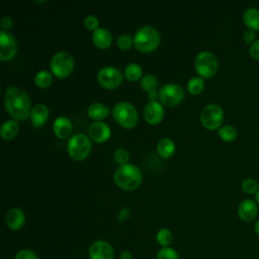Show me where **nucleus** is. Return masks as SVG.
<instances>
[{
  "label": "nucleus",
  "instance_id": "37998d69",
  "mask_svg": "<svg viewBox=\"0 0 259 259\" xmlns=\"http://www.w3.org/2000/svg\"><path fill=\"white\" fill-rule=\"evenodd\" d=\"M255 199H256L257 203L259 204V189H258V191H257V192H256V194H255Z\"/></svg>",
  "mask_w": 259,
  "mask_h": 259
},
{
  "label": "nucleus",
  "instance_id": "1a4fd4ad",
  "mask_svg": "<svg viewBox=\"0 0 259 259\" xmlns=\"http://www.w3.org/2000/svg\"><path fill=\"white\" fill-rule=\"evenodd\" d=\"M160 101L167 106H175L184 97L183 88L176 83L164 84L158 91Z\"/></svg>",
  "mask_w": 259,
  "mask_h": 259
},
{
  "label": "nucleus",
  "instance_id": "f257e3e1",
  "mask_svg": "<svg viewBox=\"0 0 259 259\" xmlns=\"http://www.w3.org/2000/svg\"><path fill=\"white\" fill-rule=\"evenodd\" d=\"M4 103L8 113L15 119H23L30 112V98L28 94L15 86L8 87L4 95Z\"/></svg>",
  "mask_w": 259,
  "mask_h": 259
},
{
  "label": "nucleus",
  "instance_id": "20e7f679",
  "mask_svg": "<svg viewBox=\"0 0 259 259\" xmlns=\"http://www.w3.org/2000/svg\"><path fill=\"white\" fill-rule=\"evenodd\" d=\"M112 115L119 124L127 128L135 126L139 118L136 107L127 101L117 102L112 108Z\"/></svg>",
  "mask_w": 259,
  "mask_h": 259
},
{
  "label": "nucleus",
  "instance_id": "393cba45",
  "mask_svg": "<svg viewBox=\"0 0 259 259\" xmlns=\"http://www.w3.org/2000/svg\"><path fill=\"white\" fill-rule=\"evenodd\" d=\"M237 135H238V132L236 127H234L233 125L226 124L219 128V136L225 142L234 141L237 138Z\"/></svg>",
  "mask_w": 259,
  "mask_h": 259
},
{
  "label": "nucleus",
  "instance_id": "a211bd4d",
  "mask_svg": "<svg viewBox=\"0 0 259 259\" xmlns=\"http://www.w3.org/2000/svg\"><path fill=\"white\" fill-rule=\"evenodd\" d=\"M92 40L96 47L100 49H106L111 45L112 35L107 28L98 27L92 33Z\"/></svg>",
  "mask_w": 259,
  "mask_h": 259
},
{
  "label": "nucleus",
  "instance_id": "bb28decb",
  "mask_svg": "<svg viewBox=\"0 0 259 259\" xmlns=\"http://www.w3.org/2000/svg\"><path fill=\"white\" fill-rule=\"evenodd\" d=\"M158 84H159V81H158L157 77L152 74L145 75L141 80V86L147 92L155 91L158 87Z\"/></svg>",
  "mask_w": 259,
  "mask_h": 259
},
{
  "label": "nucleus",
  "instance_id": "e433bc0d",
  "mask_svg": "<svg viewBox=\"0 0 259 259\" xmlns=\"http://www.w3.org/2000/svg\"><path fill=\"white\" fill-rule=\"evenodd\" d=\"M243 38L246 44H252L255 40V31L251 29H247L243 33Z\"/></svg>",
  "mask_w": 259,
  "mask_h": 259
},
{
  "label": "nucleus",
  "instance_id": "39448f33",
  "mask_svg": "<svg viewBox=\"0 0 259 259\" xmlns=\"http://www.w3.org/2000/svg\"><path fill=\"white\" fill-rule=\"evenodd\" d=\"M194 67L196 72L201 77L210 78L218 71V68H219L218 59L212 53L208 51H202L195 57Z\"/></svg>",
  "mask_w": 259,
  "mask_h": 259
},
{
  "label": "nucleus",
  "instance_id": "c9c22d12",
  "mask_svg": "<svg viewBox=\"0 0 259 259\" xmlns=\"http://www.w3.org/2000/svg\"><path fill=\"white\" fill-rule=\"evenodd\" d=\"M249 53L251 55V57L255 60H259V39L254 40L251 45H250V49H249Z\"/></svg>",
  "mask_w": 259,
  "mask_h": 259
},
{
  "label": "nucleus",
  "instance_id": "0eeeda50",
  "mask_svg": "<svg viewBox=\"0 0 259 259\" xmlns=\"http://www.w3.org/2000/svg\"><path fill=\"white\" fill-rule=\"evenodd\" d=\"M91 151V142L84 134H75L68 142V152L74 160L85 159Z\"/></svg>",
  "mask_w": 259,
  "mask_h": 259
},
{
  "label": "nucleus",
  "instance_id": "a878e982",
  "mask_svg": "<svg viewBox=\"0 0 259 259\" xmlns=\"http://www.w3.org/2000/svg\"><path fill=\"white\" fill-rule=\"evenodd\" d=\"M142 73H143V69L137 63H131L124 69V75L130 81L138 80L142 76Z\"/></svg>",
  "mask_w": 259,
  "mask_h": 259
},
{
  "label": "nucleus",
  "instance_id": "f8f14e48",
  "mask_svg": "<svg viewBox=\"0 0 259 259\" xmlns=\"http://www.w3.org/2000/svg\"><path fill=\"white\" fill-rule=\"evenodd\" d=\"M90 259H113L114 252L112 246L105 241H95L89 248Z\"/></svg>",
  "mask_w": 259,
  "mask_h": 259
},
{
  "label": "nucleus",
  "instance_id": "f704fd0d",
  "mask_svg": "<svg viewBox=\"0 0 259 259\" xmlns=\"http://www.w3.org/2000/svg\"><path fill=\"white\" fill-rule=\"evenodd\" d=\"M14 259H38V257L33 251L28 249H23V250H20L15 255Z\"/></svg>",
  "mask_w": 259,
  "mask_h": 259
},
{
  "label": "nucleus",
  "instance_id": "4be33fe9",
  "mask_svg": "<svg viewBox=\"0 0 259 259\" xmlns=\"http://www.w3.org/2000/svg\"><path fill=\"white\" fill-rule=\"evenodd\" d=\"M157 151L159 155L163 158H168L172 156V154L175 151L174 142L169 138L161 139L157 144Z\"/></svg>",
  "mask_w": 259,
  "mask_h": 259
},
{
  "label": "nucleus",
  "instance_id": "4468645a",
  "mask_svg": "<svg viewBox=\"0 0 259 259\" xmlns=\"http://www.w3.org/2000/svg\"><path fill=\"white\" fill-rule=\"evenodd\" d=\"M89 137L98 143L105 142L110 137V128L109 126L102 121H94L88 127Z\"/></svg>",
  "mask_w": 259,
  "mask_h": 259
},
{
  "label": "nucleus",
  "instance_id": "dca6fc26",
  "mask_svg": "<svg viewBox=\"0 0 259 259\" xmlns=\"http://www.w3.org/2000/svg\"><path fill=\"white\" fill-rule=\"evenodd\" d=\"M6 225L11 230H19L25 222V215L24 212L19 207H12L10 208L5 217Z\"/></svg>",
  "mask_w": 259,
  "mask_h": 259
},
{
  "label": "nucleus",
  "instance_id": "5701e85b",
  "mask_svg": "<svg viewBox=\"0 0 259 259\" xmlns=\"http://www.w3.org/2000/svg\"><path fill=\"white\" fill-rule=\"evenodd\" d=\"M18 133V123L14 119H9L3 122L1 126V137L4 140L13 139Z\"/></svg>",
  "mask_w": 259,
  "mask_h": 259
},
{
  "label": "nucleus",
  "instance_id": "ea45409f",
  "mask_svg": "<svg viewBox=\"0 0 259 259\" xmlns=\"http://www.w3.org/2000/svg\"><path fill=\"white\" fill-rule=\"evenodd\" d=\"M120 259H132V254L130 251L124 250L120 254Z\"/></svg>",
  "mask_w": 259,
  "mask_h": 259
},
{
  "label": "nucleus",
  "instance_id": "f3484780",
  "mask_svg": "<svg viewBox=\"0 0 259 259\" xmlns=\"http://www.w3.org/2000/svg\"><path fill=\"white\" fill-rule=\"evenodd\" d=\"M55 135L60 139L68 138L72 133L71 120L66 116H59L55 119L53 124Z\"/></svg>",
  "mask_w": 259,
  "mask_h": 259
},
{
  "label": "nucleus",
  "instance_id": "2f4dec72",
  "mask_svg": "<svg viewBox=\"0 0 259 259\" xmlns=\"http://www.w3.org/2000/svg\"><path fill=\"white\" fill-rule=\"evenodd\" d=\"M117 46L120 50H128L132 45L134 44V38H132L131 35L126 34V33H123V34H120L118 37H117Z\"/></svg>",
  "mask_w": 259,
  "mask_h": 259
},
{
  "label": "nucleus",
  "instance_id": "9b49d317",
  "mask_svg": "<svg viewBox=\"0 0 259 259\" xmlns=\"http://www.w3.org/2000/svg\"><path fill=\"white\" fill-rule=\"evenodd\" d=\"M17 52V44L14 36L6 30L0 31V59L11 60Z\"/></svg>",
  "mask_w": 259,
  "mask_h": 259
},
{
  "label": "nucleus",
  "instance_id": "7c9ffc66",
  "mask_svg": "<svg viewBox=\"0 0 259 259\" xmlns=\"http://www.w3.org/2000/svg\"><path fill=\"white\" fill-rule=\"evenodd\" d=\"M157 259H179V255L174 249L170 247H163L158 251Z\"/></svg>",
  "mask_w": 259,
  "mask_h": 259
},
{
  "label": "nucleus",
  "instance_id": "7ed1b4c3",
  "mask_svg": "<svg viewBox=\"0 0 259 259\" xmlns=\"http://www.w3.org/2000/svg\"><path fill=\"white\" fill-rule=\"evenodd\" d=\"M160 44L159 31L150 25L140 27L135 34L134 45L141 52H151Z\"/></svg>",
  "mask_w": 259,
  "mask_h": 259
},
{
  "label": "nucleus",
  "instance_id": "a19ab883",
  "mask_svg": "<svg viewBox=\"0 0 259 259\" xmlns=\"http://www.w3.org/2000/svg\"><path fill=\"white\" fill-rule=\"evenodd\" d=\"M148 94H149V97H150V101H155L156 98L159 97V93H157L156 90H155V91L148 92Z\"/></svg>",
  "mask_w": 259,
  "mask_h": 259
},
{
  "label": "nucleus",
  "instance_id": "ddd939ff",
  "mask_svg": "<svg viewBox=\"0 0 259 259\" xmlns=\"http://www.w3.org/2000/svg\"><path fill=\"white\" fill-rule=\"evenodd\" d=\"M144 116L149 123L156 124L161 121L164 116V108L157 100L149 101L144 107Z\"/></svg>",
  "mask_w": 259,
  "mask_h": 259
},
{
  "label": "nucleus",
  "instance_id": "473e14b6",
  "mask_svg": "<svg viewBox=\"0 0 259 259\" xmlns=\"http://www.w3.org/2000/svg\"><path fill=\"white\" fill-rule=\"evenodd\" d=\"M128 158H130L128 152H127L125 149H122V148L117 149V150L115 151V153H114V160H115L118 164H120V165L126 164L127 161H128Z\"/></svg>",
  "mask_w": 259,
  "mask_h": 259
},
{
  "label": "nucleus",
  "instance_id": "4c0bfd02",
  "mask_svg": "<svg viewBox=\"0 0 259 259\" xmlns=\"http://www.w3.org/2000/svg\"><path fill=\"white\" fill-rule=\"evenodd\" d=\"M12 19L10 16H4L2 19H1V27H2V30H5V29H9L11 26H12Z\"/></svg>",
  "mask_w": 259,
  "mask_h": 259
},
{
  "label": "nucleus",
  "instance_id": "423d86ee",
  "mask_svg": "<svg viewBox=\"0 0 259 259\" xmlns=\"http://www.w3.org/2000/svg\"><path fill=\"white\" fill-rule=\"evenodd\" d=\"M74 68V59L72 55L65 51L57 52L51 60V70L58 78L68 76Z\"/></svg>",
  "mask_w": 259,
  "mask_h": 259
},
{
  "label": "nucleus",
  "instance_id": "412c9836",
  "mask_svg": "<svg viewBox=\"0 0 259 259\" xmlns=\"http://www.w3.org/2000/svg\"><path fill=\"white\" fill-rule=\"evenodd\" d=\"M87 111H88V115L91 118L95 120H100L108 115L109 108L101 102H94L91 105H89Z\"/></svg>",
  "mask_w": 259,
  "mask_h": 259
},
{
  "label": "nucleus",
  "instance_id": "6e6552de",
  "mask_svg": "<svg viewBox=\"0 0 259 259\" xmlns=\"http://www.w3.org/2000/svg\"><path fill=\"white\" fill-rule=\"evenodd\" d=\"M224 119L223 108L217 103H209L205 105L200 113V120L203 126L208 130H215L220 127Z\"/></svg>",
  "mask_w": 259,
  "mask_h": 259
},
{
  "label": "nucleus",
  "instance_id": "c756f323",
  "mask_svg": "<svg viewBox=\"0 0 259 259\" xmlns=\"http://www.w3.org/2000/svg\"><path fill=\"white\" fill-rule=\"evenodd\" d=\"M242 189L244 192L248 193V194H256V192L258 191V183L256 180L252 179V178H246L243 180L242 182Z\"/></svg>",
  "mask_w": 259,
  "mask_h": 259
},
{
  "label": "nucleus",
  "instance_id": "cd10ccee",
  "mask_svg": "<svg viewBox=\"0 0 259 259\" xmlns=\"http://www.w3.org/2000/svg\"><path fill=\"white\" fill-rule=\"evenodd\" d=\"M204 82L201 77H192L187 82V90L192 94H198L203 90Z\"/></svg>",
  "mask_w": 259,
  "mask_h": 259
},
{
  "label": "nucleus",
  "instance_id": "79ce46f5",
  "mask_svg": "<svg viewBox=\"0 0 259 259\" xmlns=\"http://www.w3.org/2000/svg\"><path fill=\"white\" fill-rule=\"evenodd\" d=\"M254 230H255L256 234L259 236V220L256 222V224H255V226H254Z\"/></svg>",
  "mask_w": 259,
  "mask_h": 259
},
{
  "label": "nucleus",
  "instance_id": "b1692460",
  "mask_svg": "<svg viewBox=\"0 0 259 259\" xmlns=\"http://www.w3.org/2000/svg\"><path fill=\"white\" fill-rule=\"evenodd\" d=\"M52 81H53V76L47 70H41L37 72L34 76V82L40 88L49 87L52 84Z\"/></svg>",
  "mask_w": 259,
  "mask_h": 259
},
{
  "label": "nucleus",
  "instance_id": "6ab92c4d",
  "mask_svg": "<svg viewBox=\"0 0 259 259\" xmlns=\"http://www.w3.org/2000/svg\"><path fill=\"white\" fill-rule=\"evenodd\" d=\"M31 121L36 127L41 126L49 117V108L45 104H36L31 110Z\"/></svg>",
  "mask_w": 259,
  "mask_h": 259
},
{
  "label": "nucleus",
  "instance_id": "72a5a7b5",
  "mask_svg": "<svg viewBox=\"0 0 259 259\" xmlns=\"http://www.w3.org/2000/svg\"><path fill=\"white\" fill-rule=\"evenodd\" d=\"M98 24H99V20L98 18L93 15V14H89L85 17L84 19V25L86 26V28L88 29H92V30H95L98 28Z\"/></svg>",
  "mask_w": 259,
  "mask_h": 259
},
{
  "label": "nucleus",
  "instance_id": "aec40b11",
  "mask_svg": "<svg viewBox=\"0 0 259 259\" xmlns=\"http://www.w3.org/2000/svg\"><path fill=\"white\" fill-rule=\"evenodd\" d=\"M243 20L249 29L253 31L259 30V9L254 7L246 9L243 14Z\"/></svg>",
  "mask_w": 259,
  "mask_h": 259
},
{
  "label": "nucleus",
  "instance_id": "f03ea898",
  "mask_svg": "<svg viewBox=\"0 0 259 259\" xmlns=\"http://www.w3.org/2000/svg\"><path fill=\"white\" fill-rule=\"evenodd\" d=\"M114 182L122 189L132 190L137 188L142 182V172L140 168L134 164L126 163L120 165L114 172Z\"/></svg>",
  "mask_w": 259,
  "mask_h": 259
},
{
  "label": "nucleus",
  "instance_id": "c85d7f7f",
  "mask_svg": "<svg viewBox=\"0 0 259 259\" xmlns=\"http://www.w3.org/2000/svg\"><path fill=\"white\" fill-rule=\"evenodd\" d=\"M172 233L169 229L163 228L161 230H159V232L157 233L156 236V240L158 242V244L162 247H167L168 245H170V243L172 242Z\"/></svg>",
  "mask_w": 259,
  "mask_h": 259
},
{
  "label": "nucleus",
  "instance_id": "2eb2a0df",
  "mask_svg": "<svg viewBox=\"0 0 259 259\" xmlns=\"http://www.w3.org/2000/svg\"><path fill=\"white\" fill-rule=\"evenodd\" d=\"M258 213V207L254 200L244 199L238 206V215L244 222L253 221Z\"/></svg>",
  "mask_w": 259,
  "mask_h": 259
},
{
  "label": "nucleus",
  "instance_id": "9d476101",
  "mask_svg": "<svg viewBox=\"0 0 259 259\" xmlns=\"http://www.w3.org/2000/svg\"><path fill=\"white\" fill-rule=\"evenodd\" d=\"M97 79L103 87L107 89H113L119 86V84L122 82V74L115 67L105 66L99 70Z\"/></svg>",
  "mask_w": 259,
  "mask_h": 259
},
{
  "label": "nucleus",
  "instance_id": "58836bf2",
  "mask_svg": "<svg viewBox=\"0 0 259 259\" xmlns=\"http://www.w3.org/2000/svg\"><path fill=\"white\" fill-rule=\"evenodd\" d=\"M130 215H131V210L126 207H123L118 212V220L119 221H125L126 219H128Z\"/></svg>",
  "mask_w": 259,
  "mask_h": 259
}]
</instances>
